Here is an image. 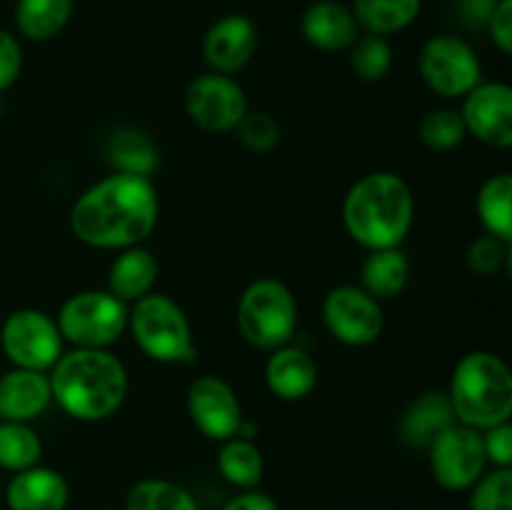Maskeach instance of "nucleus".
<instances>
[{
    "label": "nucleus",
    "mask_w": 512,
    "mask_h": 510,
    "mask_svg": "<svg viewBox=\"0 0 512 510\" xmlns=\"http://www.w3.org/2000/svg\"><path fill=\"white\" fill-rule=\"evenodd\" d=\"M0 345L15 368L43 373H48L63 355V335L55 318L38 308L13 310L0 328Z\"/></svg>",
    "instance_id": "9"
},
{
    "label": "nucleus",
    "mask_w": 512,
    "mask_h": 510,
    "mask_svg": "<svg viewBox=\"0 0 512 510\" xmlns=\"http://www.w3.org/2000/svg\"><path fill=\"white\" fill-rule=\"evenodd\" d=\"M188 415L210 440H230L243 425V408L233 385L220 375H200L188 388Z\"/></svg>",
    "instance_id": "13"
},
{
    "label": "nucleus",
    "mask_w": 512,
    "mask_h": 510,
    "mask_svg": "<svg viewBox=\"0 0 512 510\" xmlns=\"http://www.w3.org/2000/svg\"><path fill=\"white\" fill-rule=\"evenodd\" d=\"M23 68V48L10 30L0 28V93L18 80Z\"/></svg>",
    "instance_id": "36"
},
{
    "label": "nucleus",
    "mask_w": 512,
    "mask_h": 510,
    "mask_svg": "<svg viewBox=\"0 0 512 510\" xmlns=\"http://www.w3.org/2000/svg\"><path fill=\"white\" fill-rule=\"evenodd\" d=\"M125 510H200L183 485L163 478L135 483L125 495Z\"/></svg>",
    "instance_id": "27"
},
{
    "label": "nucleus",
    "mask_w": 512,
    "mask_h": 510,
    "mask_svg": "<svg viewBox=\"0 0 512 510\" xmlns=\"http://www.w3.org/2000/svg\"><path fill=\"white\" fill-rule=\"evenodd\" d=\"M128 328L135 343L158 363H190L195 360L193 330L183 308L173 298L148 293L128 310Z\"/></svg>",
    "instance_id": "5"
},
{
    "label": "nucleus",
    "mask_w": 512,
    "mask_h": 510,
    "mask_svg": "<svg viewBox=\"0 0 512 510\" xmlns=\"http://www.w3.org/2000/svg\"><path fill=\"white\" fill-rule=\"evenodd\" d=\"M470 510H512V470L495 468L475 480Z\"/></svg>",
    "instance_id": "32"
},
{
    "label": "nucleus",
    "mask_w": 512,
    "mask_h": 510,
    "mask_svg": "<svg viewBox=\"0 0 512 510\" xmlns=\"http://www.w3.org/2000/svg\"><path fill=\"white\" fill-rule=\"evenodd\" d=\"M68 500V480L58 470L43 465L15 473L5 488V503L10 510H65Z\"/></svg>",
    "instance_id": "18"
},
{
    "label": "nucleus",
    "mask_w": 512,
    "mask_h": 510,
    "mask_svg": "<svg viewBox=\"0 0 512 510\" xmlns=\"http://www.w3.org/2000/svg\"><path fill=\"white\" fill-rule=\"evenodd\" d=\"M420 78L443 98H465L483 83V65L468 40L458 35H435L423 45L418 58Z\"/></svg>",
    "instance_id": "8"
},
{
    "label": "nucleus",
    "mask_w": 512,
    "mask_h": 510,
    "mask_svg": "<svg viewBox=\"0 0 512 510\" xmlns=\"http://www.w3.org/2000/svg\"><path fill=\"white\" fill-rule=\"evenodd\" d=\"M478 208L480 223H483L485 233L495 235L503 243L512 240V175L498 173L493 178L485 180L478 190Z\"/></svg>",
    "instance_id": "25"
},
{
    "label": "nucleus",
    "mask_w": 512,
    "mask_h": 510,
    "mask_svg": "<svg viewBox=\"0 0 512 510\" xmlns=\"http://www.w3.org/2000/svg\"><path fill=\"white\" fill-rule=\"evenodd\" d=\"M483 435V450L488 463H493L495 468H510L512 465V425L500 423L493 425L488 430H480Z\"/></svg>",
    "instance_id": "35"
},
{
    "label": "nucleus",
    "mask_w": 512,
    "mask_h": 510,
    "mask_svg": "<svg viewBox=\"0 0 512 510\" xmlns=\"http://www.w3.org/2000/svg\"><path fill=\"white\" fill-rule=\"evenodd\" d=\"M430 470L445 490H470L485 473L483 435L470 425L453 423L430 443Z\"/></svg>",
    "instance_id": "12"
},
{
    "label": "nucleus",
    "mask_w": 512,
    "mask_h": 510,
    "mask_svg": "<svg viewBox=\"0 0 512 510\" xmlns=\"http://www.w3.org/2000/svg\"><path fill=\"white\" fill-rule=\"evenodd\" d=\"M223 510H280L270 495L260 493V490H245L243 495L233 498L230 503H225Z\"/></svg>",
    "instance_id": "39"
},
{
    "label": "nucleus",
    "mask_w": 512,
    "mask_h": 510,
    "mask_svg": "<svg viewBox=\"0 0 512 510\" xmlns=\"http://www.w3.org/2000/svg\"><path fill=\"white\" fill-rule=\"evenodd\" d=\"M240 335L260 350L288 345L298 328V303L283 280L260 278L243 290L238 303Z\"/></svg>",
    "instance_id": "6"
},
{
    "label": "nucleus",
    "mask_w": 512,
    "mask_h": 510,
    "mask_svg": "<svg viewBox=\"0 0 512 510\" xmlns=\"http://www.w3.org/2000/svg\"><path fill=\"white\" fill-rule=\"evenodd\" d=\"M55 325L73 348H108L128 328V305L108 290H83L60 305Z\"/></svg>",
    "instance_id": "7"
},
{
    "label": "nucleus",
    "mask_w": 512,
    "mask_h": 510,
    "mask_svg": "<svg viewBox=\"0 0 512 510\" xmlns=\"http://www.w3.org/2000/svg\"><path fill=\"white\" fill-rule=\"evenodd\" d=\"M360 288L375 300L395 298L405 290L410 280V263L400 248H383L370 250L365 258L363 270H360Z\"/></svg>",
    "instance_id": "22"
},
{
    "label": "nucleus",
    "mask_w": 512,
    "mask_h": 510,
    "mask_svg": "<svg viewBox=\"0 0 512 510\" xmlns=\"http://www.w3.org/2000/svg\"><path fill=\"white\" fill-rule=\"evenodd\" d=\"M40 458H43V443L28 423H10V420L0 423V468L20 473L38 465Z\"/></svg>",
    "instance_id": "29"
},
{
    "label": "nucleus",
    "mask_w": 512,
    "mask_h": 510,
    "mask_svg": "<svg viewBox=\"0 0 512 510\" xmlns=\"http://www.w3.org/2000/svg\"><path fill=\"white\" fill-rule=\"evenodd\" d=\"M323 323L340 343L363 348L375 343L385 328L380 300L360 285H335L323 298Z\"/></svg>",
    "instance_id": "11"
},
{
    "label": "nucleus",
    "mask_w": 512,
    "mask_h": 510,
    "mask_svg": "<svg viewBox=\"0 0 512 510\" xmlns=\"http://www.w3.org/2000/svg\"><path fill=\"white\" fill-rule=\"evenodd\" d=\"M300 30L313 48L325 53L348 50L358 38L353 10L338 0H315L313 5H308L300 18Z\"/></svg>",
    "instance_id": "17"
},
{
    "label": "nucleus",
    "mask_w": 512,
    "mask_h": 510,
    "mask_svg": "<svg viewBox=\"0 0 512 510\" xmlns=\"http://www.w3.org/2000/svg\"><path fill=\"white\" fill-rule=\"evenodd\" d=\"M183 105L188 118L208 133H230L248 113V95L233 75L203 73L185 88Z\"/></svg>",
    "instance_id": "10"
},
{
    "label": "nucleus",
    "mask_w": 512,
    "mask_h": 510,
    "mask_svg": "<svg viewBox=\"0 0 512 510\" xmlns=\"http://www.w3.org/2000/svg\"><path fill=\"white\" fill-rule=\"evenodd\" d=\"M318 383V365L313 355L295 345H280L270 350L265 363V385L280 400H303Z\"/></svg>",
    "instance_id": "19"
},
{
    "label": "nucleus",
    "mask_w": 512,
    "mask_h": 510,
    "mask_svg": "<svg viewBox=\"0 0 512 510\" xmlns=\"http://www.w3.org/2000/svg\"><path fill=\"white\" fill-rule=\"evenodd\" d=\"M500 0H458V18L465 28L483 30Z\"/></svg>",
    "instance_id": "38"
},
{
    "label": "nucleus",
    "mask_w": 512,
    "mask_h": 510,
    "mask_svg": "<svg viewBox=\"0 0 512 510\" xmlns=\"http://www.w3.org/2000/svg\"><path fill=\"white\" fill-rule=\"evenodd\" d=\"M258 50V28L243 13L215 20L203 38V58L213 73L235 75L253 60Z\"/></svg>",
    "instance_id": "15"
},
{
    "label": "nucleus",
    "mask_w": 512,
    "mask_h": 510,
    "mask_svg": "<svg viewBox=\"0 0 512 510\" xmlns=\"http://www.w3.org/2000/svg\"><path fill=\"white\" fill-rule=\"evenodd\" d=\"M413 215V190L390 170H378L355 180L343 200L345 230L368 250L400 248L413 228Z\"/></svg>",
    "instance_id": "3"
},
{
    "label": "nucleus",
    "mask_w": 512,
    "mask_h": 510,
    "mask_svg": "<svg viewBox=\"0 0 512 510\" xmlns=\"http://www.w3.org/2000/svg\"><path fill=\"white\" fill-rule=\"evenodd\" d=\"M158 280V260L150 250L133 245V248L120 250L108 270V293L123 300L125 305L145 298L153 293V285Z\"/></svg>",
    "instance_id": "21"
},
{
    "label": "nucleus",
    "mask_w": 512,
    "mask_h": 510,
    "mask_svg": "<svg viewBox=\"0 0 512 510\" xmlns=\"http://www.w3.org/2000/svg\"><path fill=\"white\" fill-rule=\"evenodd\" d=\"M53 403L50 378L43 370L13 368L0 375V418L30 423Z\"/></svg>",
    "instance_id": "16"
},
{
    "label": "nucleus",
    "mask_w": 512,
    "mask_h": 510,
    "mask_svg": "<svg viewBox=\"0 0 512 510\" xmlns=\"http://www.w3.org/2000/svg\"><path fill=\"white\" fill-rule=\"evenodd\" d=\"M350 68L365 83H375L388 75L393 65V48L383 35H358L350 45Z\"/></svg>",
    "instance_id": "30"
},
{
    "label": "nucleus",
    "mask_w": 512,
    "mask_h": 510,
    "mask_svg": "<svg viewBox=\"0 0 512 510\" xmlns=\"http://www.w3.org/2000/svg\"><path fill=\"white\" fill-rule=\"evenodd\" d=\"M488 33L503 55L512 53V0H500L488 20Z\"/></svg>",
    "instance_id": "37"
},
{
    "label": "nucleus",
    "mask_w": 512,
    "mask_h": 510,
    "mask_svg": "<svg viewBox=\"0 0 512 510\" xmlns=\"http://www.w3.org/2000/svg\"><path fill=\"white\" fill-rule=\"evenodd\" d=\"M48 378L60 410L85 423L115 415L128 395V370L108 348H73L60 355Z\"/></svg>",
    "instance_id": "2"
},
{
    "label": "nucleus",
    "mask_w": 512,
    "mask_h": 510,
    "mask_svg": "<svg viewBox=\"0 0 512 510\" xmlns=\"http://www.w3.org/2000/svg\"><path fill=\"white\" fill-rule=\"evenodd\" d=\"M465 130L485 145H512V88L505 83H478L460 108Z\"/></svg>",
    "instance_id": "14"
},
{
    "label": "nucleus",
    "mask_w": 512,
    "mask_h": 510,
    "mask_svg": "<svg viewBox=\"0 0 512 510\" xmlns=\"http://www.w3.org/2000/svg\"><path fill=\"white\" fill-rule=\"evenodd\" d=\"M218 473L235 488L253 490L265 473L263 453L248 438L235 435V438L223 440L218 450Z\"/></svg>",
    "instance_id": "26"
},
{
    "label": "nucleus",
    "mask_w": 512,
    "mask_h": 510,
    "mask_svg": "<svg viewBox=\"0 0 512 510\" xmlns=\"http://www.w3.org/2000/svg\"><path fill=\"white\" fill-rule=\"evenodd\" d=\"M75 0H18L15 25L20 35L35 43L53 40L73 18Z\"/></svg>",
    "instance_id": "23"
},
{
    "label": "nucleus",
    "mask_w": 512,
    "mask_h": 510,
    "mask_svg": "<svg viewBox=\"0 0 512 510\" xmlns=\"http://www.w3.org/2000/svg\"><path fill=\"white\" fill-rule=\"evenodd\" d=\"M455 420L475 430L508 423L512 415V373L500 355L473 350L458 360L450 378Z\"/></svg>",
    "instance_id": "4"
},
{
    "label": "nucleus",
    "mask_w": 512,
    "mask_h": 510,
    "mask_svg": "<svg viewBox=\"0 0 512 510\" xmlns=\"http://www.w3.org/2000/svg\"><path fill=\"white\" fill-rule=\"evenodd\" d=\"M235 130L240 143L253 153H270L280 143V125L263 110H248Z\"/></svg>",
    "instance_id": "33"
},
{
    "label": "nucleus",
    "mask_w": 512,
    "mask_h": 510,
    "mask_svg": "<svg viewBox=\"0 0 512 510\" xmlns=\"http://www.w3.org/2000/svg\"><path fill=\"white\" fill-rule=\"evenodd\" d=\"M508 245L510 243H503V240L495 238V235H480V238H475L473 243L468 245L465 263H468V268L473 270L475 275L488 278V275L498 273V270L508 263Z\"/></svg>",
    "instance_id": "34"
},
{
    "label": "nucleus",
    "mask_w": 512,
    "mask_h": 510,
    "mask_svg": "<svg viewBox=\"0 0 512 510\" xmlns=\"http://www.w3.org/2000/svg\"><path fill=\"white\" fill-rule=\"evenodd\" d=\"M423 0H353V18L358 28L373 35H393L418 20Z\"/></svg>",
    "instance_id": "24"
},
{
    "label": "nucleus",
    "mask_w": 512,
    "mask_h": 510,
    "mask_svg": "<svg viewBox=\"0 0 512 510\" xmlns=\"http://www.w3.org/2000/svg\"><path fill=\"white\" fill-rule=\"evenodd\" d=\"M418 133L425 148L445 153V150L458 148L465 140V135H468V130H465L463 118H460V110L435 108L423 115Z\"/></svg>",
    "instance_id": "31"
},
{
    "label": "nucleus",
    "mask_w": 512,
    "mask_h": 510,
    "mask_svg": "<svg viewBox=\"0 0 512 510\" xmlns=\"http://www.w3.org/2000/svg\"><path fill=\"white\" fill-rule=\"evenodd\" d=\"M103 510H113V508H103Z\"/></svg>",
    "instance_id": "40"
},
{
    "label": "nucleus",
    "mask_w": 512,
    "mask_h": 510,
    "mask_svg": "<svg viewBox=\"0 0 512 510\" xmlns=\"http://www.w3.org/2000/svg\"><path fill=\"white\" fill-rule=\"evenodd\" d=\"M453 423H458V420H455L448 393H443V390H425L405 408L398 433L400 440L410 445V448L428 450L430 443Z\"/></svg>",
    "instance_id": "20"
},
{
    "label": "nucleus",
    "mask_w": 512,
    "mask_h": 510,
    "mask_svg": "<svg viewBox=\"0 0 512 510\" xmlns=\"http://www.w3.org/2000/svg\"><path fill=\"white\" fill-rule=\"evenodd\" d=\"M110 163L115 165V173H133L148 178L158 168V150L153 140L140 130H120L110 138L108 145Z\"/></svg>",
    "instance_id": "28"
},
{
    "label": "nucleus",
    "mask_w": 512,
    "mask_h": 510,
    "mask_svg": "<svg viewBox=\"0 0 512 510\" xmlns=\"http://www.w3.org/2000/svg\"><path fill=\"white\" fill-rule=\"evenodd\" d=\"M158 215L160 200L150 178L113 173L78 195L70 208V228L90 248L125 250L153 235Z\"/></svg>",
    "instance_id": "1"
}]
</instances>
